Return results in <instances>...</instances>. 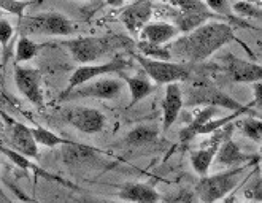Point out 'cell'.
Returning a JSON list of instances; mask_svg holds the SVG:
<instances>
[{
  "label": "cell",
  "mask_w": 262,
  "mask_h": 203,
  "mask_svg": "<svg viewBox=\"0 0 262 203\" xmlns=\"http://www.w3.org/2000/svg\"><path fill=\"white\" fill-rule=\"evenodd\" d=\"M162 203H197V197L195 192L191 189H180L175 195Z\"/></svg>",
  "instance_id": "31"
},
{
  "label": "cell",
  "mask_w": 262,
  "mask_h": 203,
  "mask_svg": "<svg viewBox=\"0 0 262 203\" xmlns=\"http://www.w3.org/2000/svg\"><path fill=\"white\" fill-rule=\"evenodd\" d=\"M251 162H257L253 155L250 154H245L240 146L234 142L232 138L227 140L226 143L221 145L216 157H214V162L220 167H224L226 170H230V168H237V167H243V165H248Z\"/></svg>",
  "instance_id": "17"
},
{
  "label": "cell",
  "mask_w": 262,
  "mask_h": 203,
  "mask_svg": "<svg viewBox=\"0 0 262 203\" xmlns=\"http://www.w3.org/2000/svg\"><path fill=\"white\" fill-rule=\"evenodd\" d=\"M218 111H220V108H213V106L200 108V110L194 115L192 121L180 132V140H181V143H188V142H191L192 138L199 137L200 129H202L207 122H210L211 119L216 118Z\"/></svg>",
  "instance_id": "21"
},
{
  "label": "cell",
  "mask_w": 262,
  "mask_h": 203,
  "mask_svg": "<svg viewBox=\"0 0 262 203\" xmlns=\"http://www.w3.org/2000/svg\"><path fill=\"white\" fill-rule=\"evenodd\" d=\"M14 83L18 91L35 106H43L45 94L41 87V72L34 67L14 65Z\"/></svg>",
  "instance_id": "10"
},
{
  "label": "cell",
  "mask_w": 262,
  "mask_h": 203,
  "mask_svg": "<svg viewBox=\"0 0 262 203\" xmlns=\"http://www.w3.org/2000/svg\"><path fill=\"white\" fill-rule=\"evenodd\" d=\"M41 50V44L30 40L29 37H19L18 44H16V53H14V59H16L18 65L19 62H27L32 60Z\"/></svg>",
  "instance_id": "25"
},
{
  "label": "cell",
  "mask_w": 262,
  "mask_h": 203,
  "mask_svg": "<svg viewBox=\"0 0 262 203\" xmlns=\"http://www.w3.org/2000/svg\"><path fill=\"white\" fill-rule=\"evenodd\" d=\"M175 8L173 13V24L180 30V34L188 35L199 27H202L208 22L224 21V18L213 13L205 2H197V0H181V2H170Z\"/></svg>",
  "instance_id": "7"
},
{
  "label": "cell",
  "mask_w": 262,
  "mask_h": 203,
  "mask_svg": "<svg viewBox=\"0 0 262 203\" xmlns=\"http://www.w3.org/2000/svg\"><path fill=\"white\" fill-rule=\"evenodd\" d=\"M118 197L129 203H162V197L156 191V187L146 183L122 184Z\"/></svg>",
  "instance_id": "16"
},
{
  "label": "cell",
  "mask_w": 262,
  "mask_h": 203,
  "mask_svg": "<svg viewBox=\"0 0 262 203\" xmlns=\"http://www.w3.org/2000/svg\"><path fill=\"white\" fill-rule=\"evenodd\" d=\"M250 165L251 164L200 178L194 187L197 200H200L202 203H218L220 200L226 198L240 184L242 175Z\"/></svg>",
  "instance_id": "4"
},
{
  "label": "cell",
  "mask_w": 262,
  "mask_h": 203,
  "mask_svg": "<svg viewBox=\"0 0 262 203\" xmlns=\"http://www.w3.org/2000/svg\"><path fill=\"white\" fill-rule=\"evenodd\" d=\"M184 105L186 106H213V108H226L232 113L243 111L253 113L250 105H242L221 91L216 84L211 83L207 76L191 78L188 81V91L184 94Z\"/></svg>",
  "instance_id": "3"
},
{
  "label": "cell",
  "mask_w": 262,
  "mask_h": 203,
  "mask_svg": "<svg viewBox=\"0 0 262 203\" xmlns=\"http://www.w3.org/2000/svg\"><path fill=\"white\" fill-rule=\"evenodd\" d=\"M223 70L234 83H260L262 81V65L254 62L235 57L232 54H226L221 57Z\"/></svg>",
  "instance_id": "12"
},
{
  "label": "cell",
  "mask_w": 262,
  "mask_h": 203,
  "mask_svg": "<svg viewBox=\"0 0 262 203\" xmlns=\"http://www.w3.org/2000/svg\"><path fill=\"white\" fill-rule=\"evenodd\" d=\"M152 16V2H132L121 10L119 19L130 37H140Z\"/></svg>",
  "instance_id": "14"
},
{
  "label": "cell",
  "mask_w": 262,
  "mask_h": 203,
  "mask_svg": "<svg viewBox=\"0 0 262 203\" xmlns=\"http://www.w3.org/2000/svg\"><path fill=\"white\" fill-rule=\"evenodd\" d=\"M243 195L246 200H250V201L262 203V178H260V175L257 178H254L250 183V186L245 187Z\"/></svg>",
  "instance_id": "29"
},
{
  "label": "cell",
  "mask_w": 262,
  "mask_h": 203,
  "mask_svg": "<svg viewBox=\"0 0 262 203\" xmlns=\"http://www.w3.org/2000/svg\"><path fill=\"white\" fill-rule=\"evenodd\" d=\"M122 80L119 78H100L91 83H86L69 94H60L59 100L70 102L78 99H100V100H113L122 91Z\"/></svg>",
  "instance_id": "9"
},
{
  "label": "cell",
  "mask_w": 262,
  "mask_h": 203,
  "mask_svg": "<svg viewBox=\"0 0 262 203\" xmlns=\"http://www.w3.org/2000/svg\"><path fill=\"white\" fill-rule=\"evenodd\" d=\"M224 203H243V201H235V200H230V201H224Z\"/></svg>",
  "instance_id": "38"
},
{
  "label": "cell",
  "mask_w": 262,
  "mask_h": 203,
  "mask_svg": "<svg viewBox=\"0 0 262 203\" xmlns=\"http://www.w3.org/2000/svg\"><path fill=\"white\" fill-rule=\"evenodd\" d=\"M238 129L242 130V133L245 137H248L250 140L256 143H262V121L257 118H246L243 121H240L238 124Z\"/></svg>",
  "instance_id": "27"
},
{
  "label": "cell",
  "mask_w": 262,
  "mask_h": 203,
  "mask_svg": "<svg viewBox=\"0 0 262 203\" xmlns=\"http://www.w3.org/2000/svg\"><path fill=\"white\" fill-rule=\"evenodd\" d=\"M30 5H34V2H24V0H5V2H0V8L7 13L16 14V16L19 18V21L24 18L23 14H24L26 8Z\"/></svg>",
  "instance_id": "28"
},
{
  "label": "cell",
  "mask_w": 262,
  "mask_h": 203,
  "mask_svg": "<svg viewBox=\"0 0 262 203\" xmlns=\"http://www.w3.org/2000/svg\"><path fill=\"white\" fill-rule=\"evenodd\" d=\"M121 80L127 84V89L130 94V103H129L130 106H134L135 103L148 97L149 94L156 89V84H154L143 72L135 76H127L126 73H121Z\"/></svg>",
  "instance_id": "20"
},
{
  "label": "cell",
  "mask_w": 262,
  "mask_h": 203,
  "mask_svg": "<svg viewBox=\"0 0 262 203\" xmlns=\"http://www.w3.org/2000/svg\"><path fill=\"white\" fill-rule=\"evenodd\" d=\"M19 34L21 37H69L75 34V24L62 13H38L32 16H24L19 21Z\"/></svg>",
  "instance_id": "5"
},
{
  "label": "cell",
  "mask_w": 262,
  "mask_h": 203,
  "mask_svg": "<svg viewBox=\"0 0 262 203\" xmlns=\"http://www.w3.org/2000/svg\"><path fill=\"white\" fill-rule=\"evenodd\" d=\"M13 32H14L13 26L5 19H0V46H2L4 54L7 53V46L13 37Z\"/></svg>",
  "instance_id": "32"
},
{
  "label": "cell",
  "mask_w": 262,
  "mask_h": 203,
  "mask_svg": "<svg viewBox=\"0 0 262 203\" xmlns=\"http://www.w3.org/2000/svg\"><path fill=\"white\" fill-rule=\"evenodd\" d=\"M207 7L216 13L218 16L227 19V18H232V4L230 2H226V0H210V2H205Z\"/></svg>",
  "instance_id": "30"
},
{
  "label": "cell",
  "mask_w": 262,
  "mask_h": 203,
  "mask_svg": "<svg viewBox=\"0 0 262 203\" xmlns=\"http://www.w3.org/2000/svg\"><path fill=\"white\" fill-rule=\"evenodd\" d=\"M134 59L142 67V72L156 86H168L188 83L192 78V69L181 62H161L148 59L138 53H134Z\"/></svg>",
  "instance_id": "6"
},
{
  "label": "cell",
  "mask_w": 262,
  "mask_h": 203,
  "mask_svg": "<svg viewBox=\"0 0 262 203\" xmlns=\"http://www.w3.org/2000/svg\"><path fill=\"white\" fill-rule=\"evenodd\" d=\"M137 53L142 54L148 59L152 60H161V62H172L173 56H172V50L170 46H161V44H152V43H146V41H137Z\"/></svg>",
  "instance_id": "23"
},
{
  "label": "cell",
  "mask_w": 262,
  "mask_h": 203,
  "mask_svg": "<svg viewBox=\"0 0 262 203\" xmlns=\"http://www.w3.org/2000/svg\"><path fill=\"white\" fill-rule=\"evenodd\" d=\"M66 46L72 57L81 65H91L106 54H112L118 50L132 48L134 41L129 37L122 35H103V37H78L60 41Z\"/></svg>",
  "instance_id": "2"
},
{
  "label": "cell",
  "mask_w": 262,
  "mask_h": 203,
  "mask_svg": "<svg viewBox=\"0 0 262 203\" xmlns=\"http://www.w3.org/2000/svg\"><path fill=\"white\" fill-rule=\"evenodd\" d=\"M253 92H254V100L250 106H262V81L253 84Z\"/></svg>",
  "instance_id": "33"
},
{
  "label": "cell",
  "mask_w": 262,
  "mask_h": 203,
  "mask_svg": "<svg viewBox=\"0 0 262 203\" xmlns=\"http://www.w3.org/2000/svg\"><path fill=\"white\" fill-rule=\"evenodd\" d=\"M178 35H180V30L177 29L175 24L158 21V22H149L140 32V37L138 38H140V41L165 46L168 41L175 40Z\"/></svg>",
  "instance_id": "18"
},
{
  "label": "cell",
  "mask_w": 262,
  "mask_h": 203,
  "mask_svg": "<svg viewBox=\"0 0 262 203\" xmlns=\"http://www.w3.org/2000/svg\"><path fill=\"white\" fill-rule=\"evenodd\" d=\"M78 203H110V201H106V200H99V198H88V197H84V198H80Z\"/></svg>",
  "instance_id": "34"
},
{
  "label": "cell",
  "mask_w": 262,
  "mask_h": 203,
  "mask_svg": "<svg viewBox=\"0 0 262 203\" xmlns=\"http://www.w3.org/2000/svg\"><path fill=\"white\" fill-rule=\"evenodd\" d=\"M2 118L5 122L10 124V126H7V133H8V140H10V145L13 146V149L23 154L27 159H37L38 157V143L35 142L32 129H29L21 122L7 119L5 116H2Z\"/></svg>",
  "instance_id": "13"
},
{
  "label": "cell",
  "mask_w": 262,
  "mask_h": 203,
  "mask_svg": "<svg viewBox=\"0 0 262 203\" xmlns=\"http://www.w3.org/2000/svg\"><path fill=\"white\" fill-rule=\"evenodd\" d=\"M0 198L7 200V195H5V192H4V189H2V186H0Z\"/></svg>",
  "instance_id": "37"
},
{
  "label": "cell",
  "mask_w": 262,
  "mask_h": 203,
  "mask_svg": "<svg viewBox=\"0 0 262 203\" xmlns=\"http://www.w3.org/2000/svg\"><path fill=\"white\" fill-rule=\"evenodd\" d=\"M260 178H262V173H260Z\"/></svg>",
  "instance_id": "40"
},
{
  "label": "cell",
  "mask_w": 262,
  "mask_h": 203,
  "mask_svg": "<svg viewBox=\"0 0 262 203\" xmlns=\"http://www.w3.org/2000/svg\"><path fill=\"white\" fill-rule=\"evenodd\" d=\"M99 154H100V149L72 142L70 145L62 146V155H60V157H62V161L67 165H84V164H92L94 161H97Z\"/></svg>",
  "instance_id": "19"
},
{
  "label": "cell",
  "mask_w": 262,
  "mask_h": 203,
  "mask_svg": "<svg viewBox=\"0 0 262 203\" xmlns=\"http://www.w3.org/2000/svg\"><path fill=\"white\" fill-rule=\"evenodd\" d=\"M235 40L234 30L224 21L208 22L194 32L180 37L170 44L172 56L184 65H195L207 60L223 46Z\"/></svg>",
  "instance_id": "1"
},
{
  "label": "cell",
  "mask_w": 262,
  "mask_h": 203,
  "mask_svg": "<svg viewBox=\"0 0 262 203\" xmlns=\"http://www.w3.org/2000/svg\"><path fill=\"white\" fill-rule=\"evenodd\" d=\"M259 108H260V110H262V106H259Z\"/></svg>",
  "instance_id": "39"
},
{
  "label": "cell",
  "mask_w": 262,
  "mask_h": 203,
  "mask_svg": "<svg viewBox=\"0 0 262 203\" xmlns=\"http://www.w3.org/2000/svg\"><path fill=\"white\" fill-rule=\"evenodd\" d=\"M130 62L122 59V57H115L110 62H105V64H91V65H80L76 69L70 78H69V83L67 87L62 91V94H69L72 91H75L76 87H80L86 83H91L94 80H100V76L103 75H121L124 73L126 69H130Z\"/></svg>",
  "instance_id": "8"
},
{
  "label": "cell",
  "mask_w": 262,
  "mask_h": 203,
  "mask_svg": "<svg viewBox=\"0 0 262 203\" xmlns=\"http://www.w3.org/2000/svg\"><path fill=\"white\" fill-rule=\"evenodd\" d=\"M32 133H34L35 142L38 145L46 146V148H57V146H66V145H70L72 143V140H66L62 137L53 133L51 130L41 127V126L34 127L32 129Z\"/></svg>",
  "instance_id": "24"
},
{
  "label": "cell",
  "mask_w": 262,
  "mask_h": 203,
  "mask_svg": "<svg viewBox=\"0 0 262 203\" xmlns=\"http://www.w3.org/2000/svg\"><path fill=\"white\" fill-rule=\"evenodd\" d=\"M184 106V94L180 84H168L162 100V130L167 132L177 122Z\"/></svg>",
  "instance_id": "15"
},
{
  "label": "cell",
  "mask_w": 262,
  "mask_h": 203,
  "mask_svg": "<svg viewBox=\"0 0 262 203\" xmlns=\"http://www.w3.org/2000/svg\"><path fill=\"white\" fill-rule=\"evenodd\" d=\"M5 132H7V126H5V121H4L2 115H0V138L5 137Z\"/></svg>",
  "instance_id": "35"
},
{
  "label": "cell",
  "mask_w": 262,
  "mask_h": 203,
  "mask_svg": "<svg viewBox=\"0 0 262 203\" xmlns=\"http://www.w3.org/2000/svg\"><path fill=\"white\" fill-rule=\"evenodd\" d=\"M158 137V130L151 127V126H138L135 129H132L127 137H126V145L130 146H140V145H146L149 142H152L154 138Z\"/></svg>",
  "instance_id": "26"
},
{
  "label": "cell",
  "mask_w": 262,
  "mask_h": 203,
  "mask_svg": "<svg viewBox=\"0 0 262 203\" xmlns=\"http://www.w3.org/2000/svg\"><path fill=\"white\" fill-rule=\"evenodd\" d=\"M11 203H14V201H11Z\"/></svg>",
  "instance_id": "41"
},
{
  "label": "cell",
  "mask_w": 262,
  "mask_h": 203,
  "mask_svg": "<svg viewBox=\"0 0 262 203\" xmlns=\"http://www.w3.org/2000/svg\"><path fill=\"white\" fill-rule=\"evenodd\" d=\"M23 203H38V201H37V200H32V198H26V197H24V198H23Z\"/></svg>",
  "instance_id": "36"
},
{
  "label": "cell",
  "mask_w": 262,
  "mask_h": 203,
  "mask_svg": "<svg viewBox=\"0 0 262 203\" xmlns=\"http://www.w3.org/2000/svg\"><path fill=\"white\" fill-rule=\"evenodd\" d=\"M0 152L5 154L7 157H8V159H10L13 164H16V165H18L19 168H23V170H32L34 173H37V175H41V176H43V178H46V179H51V181H59V183H62V184H67L64 179L56 178V176H51L50 173H46V171H43L41 168H38L35 164L30 162V159L24 157L23 154L16 152L14 149H10V148H5V146L0 145Z\"/></svg>",
  "instance_id": "22"
},
{
  "label": "cell",
  "mask_w": 262,
  "mask_h": 203,
  "mask_svg": "<svg viewBox=\"0 0 262 203\" xmlns=\"http://www.w3.org/2000/svg\"><path fill=\"white\" fill-rule=\"evenodd\" d=\"M66 121L72 127L86 135H96L103 130L106 118L102 111L88 106H72L64 113Z\"/></svg>",
  "instance_id": "11"
}]
</instances>
